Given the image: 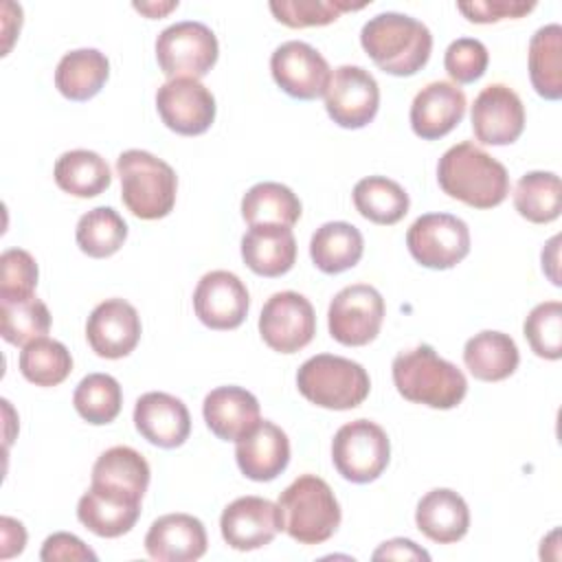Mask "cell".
Listing matches in <instances>:
<instances>
[{
    "instance_id": "cell-1",
    "label": "cell",
    "mask_w": 562,
    "mask_h": 562,
    "mask_svg": "<svg viewBox=\"0 0 562 562\" xmlns=\"http://www.w3.org/2000/svg\"><path fill=\"white\" fill-rule=\"evenodd\" d=\"M441 191L472 209H494L509 193V173L503 162L472 140L452 145L437 165Z\"/></svg>"
},
{
    "instance_id": "cell-2",
    "label": "cell",
    "mask_w": 562,
    "mask_h": 562,
    "mask_svg": "<svg viewBox=\"0 0 562 562\" xmlns=\"http://www.w3.org/2000/svg\"><path fill=\"white\" fill-rule=\"evenodd\" d=\"M360 44L380 70L393 77H411L428 64L432 35L424 22L406 13L386 11L364 22Z\"/></svg>"
},
{
    "instance_id": "cell-3",
    "label": "cell",
    "mask_w": 562,
    "mask_h": 562,
    "mask_svg": "<svg viewBox=\"0 0 562 562\" xmlns=\"http://www.w3.org/2000/svg\"><path fill=\"white\" fill-rule=\"evenodd\" d=\"M391 373L397 393L413 404L448 411L459 406L468 393L463 371L443 360L430 345L400 351L391 364Z\"/></svg>"
},
{
    "instance_id": "cell-4",
    "label": "cell",
    "mask_w": 562,
    "mask_h": 562,
    "mask_svg": "<svg viewBox=\"0 0 562 562\" xmlns=\"http://www.w3.org/2000/svg\"><path fill=\"white\" fill-rule=\"evenodd\" d=\"M283 531L299 544H321L340 525V505L329 483L316 474H301L279 496Z\"/></svg>"
},
{
    "instance_id": "cell-5",
    "label": "cell",
    "mask_w": 562,
    "mask_h": 562,
    "mask_svg": "<svg viewBox=\"0 0 562 562\" xmlns=\"http://www.w3.org/2000/svg\"><path fill=\"white\" fill-rule=\"evenodd\" d=\"M121 200L140 220L167 217L176 204L178 176L169 162L145 151L127 149L116 158Z\"/></svg>"
},
{
    "instance_id": "cell-6",
    "label": "cell",
    "mask_w": 562,
    "mask_h": 562,
    "mask_svg": "<svg viewBox=\"0 0 562 562\" xmlns=\"http://www.w3.org/2000/svg\"><path fill=\"white\" fill-rule=\"evenodd\" d=\"M296 386L307 402L321 408L349 411L367 400L371 380L360 362L334 353H318L299 367Z\"/></svg>"
},
{
    "instance_id": "cell-7",
    "label": "cell",
    "mask_w": 562,
    "mask_h": 562,
    "mask_svg": "<svg viewBox=\"0 0 562 562\" xmlns=\"http://www.w3.org/2000/svg\"><path fill=\"white\" fill-rule=\"evenodd\" d=\"M391 441L382 426L353 419L340 426L331 441V461L338 474L351 483H371L389 465Z\"/></svg>"
},
{
    "instance_id": "cell-8",
    "label": "cell",
    "mask_w": 562,
    "mask_h": 562,
    "mask_svg": "<svg viewBox=\"0 0 562 562\" xmlns=\"http://www.w3.org/2000/svg\"><path fill=\"white\" fill-rule=\"evenodd\" d=\"M220 46L215 33L195 20L167 26L156 37V59L169 79L204 77L217 61Z\"/></svg>"
},
{
    "instance_id": "cell-9",
    "label": "cell",
    "mask_w": 562,
    "mask_h": 562,
    "mask_svg": "<svg viewBox=\"0 0 562 562\" xmlns=\"http://www.w3.org/2000/svg\"><path fill=\"white\" fill-rule=\"evenodd\" d=\"M411 257L430 270H448L470 252L468 224L450 213L419 215L406 233Z\"/></svg>"
},
{
    "instance_id": "cell-10",
    "label": "cell",
    "mask_w": 562,
    "mask_h": 562,
    "mask_svg": "<svg viewBox=\"0 0 562 562\" xmlns=\"http://www.w3.org/2000/svg\"><path fill=\"white\" fill-rule=\"evenodd\" d=\"M384 321V299L369 283L342 288L329 303L327 325L336 342L362 347L375 340Z\"/></svg>"
},
{
    "instance_id": "cell-11",
    "label": "cell",
    "mask_w": 562,
    "mask_h": 562,
    "mask_svg": "<svg viewBox=\"0 0 562 562\" xmlns=\"http://www.w3.org/2000/svg\"><path fill=\"white\" fill-rule=\"evenodd\" d=\"M325 110L329 119L345 130L369 125L380 108V88L375 77L362 66H338L325 90Z\"/></svg>"
},
{
    "instance_id": "cell-12",
    "label": "cell",
    "mask_w": 562,
    "mask_h": 562,
    "mask_svg": "<svg viewBox=\"0 0 562 562\" xmlns=\"http://www.w3.org/2000/svg\"><path fill=\"white\" fill-rule=\"evenodd\" d=\"M259 334L272 351L296 353L307 347L316 334L312 303L292 290L272 294L259 314Z\"/></svg>"
},
{
    "instance_id": "cell-13",
    "label": "cell",
    "mask_w": 562,
    "mask_h": 562,
    "mask_svg": "<svg viewBox=\"0 0 562 562\" xmlns=\"http://www.w3.org/2000/svg\"><path fill=\"white\" fill-rule=\"evenodd\" d=\"M270 72L285 94L301 101L323 97L331 79L327 59L314 46L299 40L283 42L274 48L270 57Z\"/></svg>"
},
{
    "instance_id": "cell-14",
    "label": "cell",
    "mask_w": 562,
    "mask_h": 562,
    "mask_svg": "<svg viewBox=\"0 0 562 562\" xmlns=\"http://www.w3.org/2000/svg\"><path fill=\"white\" fill-rule=\"evenodd\" d=\"M162 123L182 136H200L215 121V97L198 79H169L156 92Z\"/></svg>"
},
{
    "instance_id": "cell-15",
    "label": "cell",
    "mask_w": 562,
    "mask_h": 562,
    "mask_svg": "<svg viewBox=\"0 0 562 562\" xmlns=\"http://www.w3.org/2000/svg\"><path fill=\"white\" fill-rule=\"evenodd\" d=\"M250 307V296L244 281L228 270L206 272L193 292V310L209 329H237Z\"/></svg>"
},
{
    "instance_id": "cell-16",
    "label": "cell",
    "mask_w": 562,
    "mask_h": 562,
    "mask_svg": "<svg viewBox=\"0 0 562 562\" xmlns=\"http://www.w3.org/2000/svg\"><path fill=\"white\" fill-rule=\"evenodd\" d=\"M220 531L224 542L237 551L261 549L283 531L281 509L261 496L235 498L222 512Z\"/></svg>"
},
{
    "instance_id": "cell-17",
    "label": "cell",
    "mask_w": 562,
    "mask_h": 562,
    "mask_svg": "<svg viewBox=\"0 0 562 562\" xmlns=\"http://www.w3.org/2000/svg\"><path fill=\"white\" fill-rule=\"evenodd\" d=\"M472 130L483 145H512L525 130V105L505 83L485 86L472 105Z\"/></svg>"
},
{
    "instance_id": "cell-18",
    "label": "cell",
    "mask_w": 562,
    "mask_h": 562,
    "mask_svg": "<svg viewBox=\"0 0 562 562\" xmlns=\"http://www.w3.org/2000/svg\"><path fill=\"white\" fill-rule=\"evenodd\" d=\"M140 316L125 299H105L86 323V338L99 358L119 360L130 356L140 340Z\"/></svg>"
},
{
    "instance_id": "cell-19",
    "label": "cell",
    "mask_w": 562,
    "mask_h": 562,
    "mask_svg": "<svg viewBox=\"0 0 562 562\" xmlns=\"http://www.w3.org/2000/svg\"><path fill=\"white\" fill-rule=\"evenodd\" d=\"M134 426L149 443L171 450L189 439L191 415L184 402L176 395L149 391L136 400Z\"/></svg>"
},
{
    "instance_id": "cell-20",
    "label": "cell",
    "mask_w": 562,
    "mask_h": 562,
    "mask_svg": "<svg viewBox=\"0 0 562 562\" xmlns=\"http://www.w3.org/2000/svg\"><path fill=\"white\" fill-rule=\"evenodd\" d=\"M465 94L457 83L430 81L411 103V127L424 140L450 134L465 114Z\"/></svg>"
},
{
    "instance_id": "cell-21",
    "label": "cell",
    "mask_w": 562,
    "mask_h": 562,
    "mask_svg": "<svg viewBox=\"0 0 562 562\" xmlns=\"http://www.w3.org/2000/svg\"><path fill=\"white\" fill-rule=\"evenodd\" d=\"M206 529L191 514H165L145 536V551L158 562H193L206 553Z\"/></svg>"
},
{
    "instance_id": "cell-22",
    "label": "cell",
    "mask_w": 562,
    "mask_h": 562,
    "mask_svg": "<svg viewBox=\"0 0 562 562\" xmlns=\"http://www.w3.org/2000/svg\"><path fill=\"white\" fill-rule=\"evenodd\" d=\"M235 459L241 474L250 481H272L290 463L288 435L272 422L259 419V424L237 439Z\"/></svg>"
},
{
    "instance_id": "cell-23",
    "label": "cell",
    "mask_w": 562,
    "mask_h": 562,
    "mask_svg": "<svg viewBox=\"0 0 562 562\" xmlns=\"http://www.w3.org/2000/svg\"><path fill=\"white\" fill-rule=\"evenodd\" d=\"M140 516V501L112 487L90 485L77 503L79 522L101 538L127 533Z\"/></svg>"
},
{
    "instance_id": "cell-24",
    "label": "cell",
    "mask_w": 562,
    "mask_h": 562,
    "mask_svg": "<svg viewBox=\"0 0 562 562\" xmlns=\"http://www.w3.org/2000/svg\"><path fill=\"white\" fill-rule=\"evenodd\" d=\"M209 430L222 441H237L259 424V402L241 386H217L202 404Z\"/></svg>"
},
{
    "instance_id": "cell-25",
    "label": "cell",
    "mask_w": 562,
    "mask_h": 562,
    "mask_svg": "<svg viewBox=\"0 0 562 562\" xmlns=\"http://www.w3.org/2000/svg\"><path fill=\"white\" fill-rule=\"evenodd\" d=\"M241 259L259 277H281L296 261L292 228L279 224L250 226L241 237Z\"/></svg>"
},
{
    "instance_id": "cell-26",
    "label": "cell",
    "mask_w": 562,
    "mask_h": 562,
    "mask_svg": "<svg viewBox=\"0 0 562 562\" xmlns=\"http://www.w3.org/2000/svg\"><path fill=\"white\" fill-rule=\"evenodd\" d=\"M417 529L432 542H459L470 529V509L461 494L448 487L430 490L415 509Z\"/></svg>"
},
{
    "instance_id": "cell-27",
    "label": "cell",
    "mask_w": 562,
    "mask_h": 562,
    "mask_svg": "<svg viewBox=\"0 0 562 562\" xmlns=\"http://www.w3.org/2000/svg\"><path fill=\"white\" fill-rule=\"evenodd\" d=\"M463 362L476 380L501 382L518 369L520 353L509 334L485 329L465 342Z\"/></svg>"
},
{
    "instance_id": "cell-28",
    "label": "cell",
    "mask_w": 562,
    "mask_h": 562,
    "mask_svg": "<svg viewBox=\"0 0 562 562\" xmlns=\"http://www.w3.org/2000/svg\"><path fill=\"white\" fill-rule=\"evenodd\" d=\"M110 77V61L97 48L66 53L55 70V88L70 101H88L101 92Z\"/></svg>"
},
{
    "instance_id": "cell-29",
    "label": "cell",
    "mask_w": 562,
    "mask_h": 562,
    "mask_svg": "<svg viewBox=\"0 0 562 562\" xmlns=\"http://www.w3.org/2000/svg\"><path fill=\"white\" fill-rule=\"evenodd\" d=\"M364 252L362 233L349 222H327L310 239V257L325 274H340L353 268Z\"/></svg>"
},
{
    "instance_id": "cell-30",
    "label": "cell",
    "mask_w": 562,
    "mask_h": 562,
    "mask_svg": "<svg viewBox=\"0 0 562 562\" xmlns=\"http://www.w3.org/2000/svg\"><path fill=\"white\" fill-rule=\"evenodd\" d=\"M149 463L138 450L130 446H114L94 461L92 485L112 487L143 501L149 487Z\"/></svg>"
},
{
    "instance_id": "cell-31",
    "label": "cell",
    "mask_w": 562,
    "mask_h": 562,
    "mask_svg": "<svg viewBox=\"0 0 562 562\" xmlns=\"http://www.w3.org/2000/svg\"><path fill=\"white\" fill-rule=\"evenodd\" d=\"M53 176L57 187L75 198L101 195L112 182L105 158L90 149L64 151L55 162Z\"/></svg>"
},
{
    "instance_id": "cell-32",
    "label": "cell",
    "mask_w": 562,
    "mask_h": 562,
    "mask_svg": "<svg viewBox=\"0 0 562 562\" xmlns=\"http://www.w3.org/2000/svg\"><path fill=\"white\" fill-rule=\"evenodd\" d=\"M529 79L533 90L549 101L562 97V26H540L529 40Z\"/></svg>"
},
{
    "instance_id": "cell-33",
    "label": "cell",
    "mask_w": 562,
    "mask_h": 562,
    "mask_svg": "<svg viewBox=\"0 0 562 562\" xmlns=\"http://www.w3.org/2000/svg\"><path fill=\"white\" fill-rule=\"evenodd\" d=\"M353 206L364 220L391 226L408 213L411 200L400 182L386 176H367L353 187Z\"/></svg>"
},
{
    "instance_id": "cell-34",
    "label": "cell",
    "mask_w": 562,
    "mask_h": 562,
    "mask_svg": "<svg viewBox=\"0 0 562 562\" xmlns=\"http://www.w3.org/2000/svg\"><path fill=\"white\" fill-rule=\"evenodd\" d=\"M241 217L248 226H294L301 217V200L281 182H257L241 198Z\"/></svg>"
},
{
    "instance_id": "cell-35",
    "label": "cell",
    "mask_w": 562,
    "mask_h": 562,
    "mask_svg": "<svg viewBox=\"0 0 562 562\" xmlns=\"http://www.w3.org/2000/svg\"><path fill=\"white\" fill-rule=\"evenodd\" d=\"M514 206L531 224H549L562 211V184L553 171H529L514 189Z\"/></svg>"
},
{
    "instance_id": "cell-36",
    "label": "cell",
    "mask_w": 562,
    "mask_h": 562,
    "mask_svg": "<svg viewBox=\"0 0 562 562\" xmlns=\"http://www.w3.org/2000/svg\"><path fill=\"white\" fill-rule=\"evenodd\" d=\"M50 329V312L35 294L0 296V331L9 345L24 347Z\"/></svg>"
},
{
    "instance_id": "cell-37",
    "label": "cell",
    "mask_w": 562,
    "mask_h": 562,
    "mask_svg": "<svg viewBox=\"0 0 562 562\" xmlns=\"http://www.w3.org/2000/svg\"><path fill=\"white\" fill-rule=\"evenodd\" d=\"M75 239L83 255L105 259L125 244L127 224L112 206H97L79 217Z\"/></svg>"
},
{
    "instance_id": "cell-38",
    "label": "cell",
    "mask_w": 562,
    "mask_h": 562,
    "mask_svg": "<svg viewBox=\"0 0 562 562\" xmlns=\"http://www.w3.org/2000/svg\"><path fill=\"white\" fill-rule=\"evenodd\" d=\"M20 373L35 386H57L72 371V356L64 342L53 338H35L22 347L18 358Z\"/></svg>"
},
{
    "instance_id": "cell-39",
    "label": "cell",
    "mask_w": 562,
    "mask_h": 562,
    "mask_svg": "<svg viewBox=\"0 0 562 562\" xmlns=\"http://www.w3.org/2000/svg\"><path fill=\"white\" fill-rule=\"evenodd\" d=\"M75 411L92 426L110 424L119 417L123 406V391L116 378L108 373H88L75 389Z\"/></svg>"
},
{
    "instance_id": "cell-40",
    "label": "cell",
    "mask_w": 562,
    "mask_h": 562,
    "mask_svg": "<svg viewBox=\"0 0 562 562\" xmlns=\"http://www.w3.org/2000/svg\"><path fill=\"white\" fill-rule=\"evenodd\" d=\"M369 2L349 0H274L270 2L272 15L290 29L325 26L340 18L342 11H358Z\"/></svg>"
},
{
    "instance_id": "cell-41",
    "label": "cell",
    "mask_w": 562,
    "mask_h": 562,
    "mask_svg": "<svg viewBox=\"0 0 562 562\" xmlns=\"http://www.w3.org/2000/svg\"><path fill=\"white\" fill-rule=\"evenodd\" d=\"M525 338L531 351L544 360L562 358V303L544 301L538 303L525 318Z\"/></svg>"
},
{
    "instance_id": "cell-42",
    "label": "cell",
    "mask_w": 562,
    "mask_h": 562,
    "mask_svg": "<svg viewBox=\"0 0 562 562\" xmlns=\"http://www.w3.org/2000/svg\"><path fill=\"white\" fill-rule=\"evenodd\" d=\"M490 53L481 40L459 37L450 42L443 55V68L457 83H474L487 70Z\"/></svg>"
},
{
    "instance_id": "cell-43",
    "label": "cell",
    "mask_w": 562,
    "mask_h": 562,
    "mask_svg": "<svg viewBox=\"0 0 562 562\" xmlns=\"http://www.w3.org/2000/svg\"><path fill=\"white\" fill-rule=\"evenodd\" d=\"M37 261L22 248L0 255V296H26L37 285Z\"/></svg>"
},
{
    "instance_id": "cell-44",
    "label": "cell",
    "mask_w": 562,
    "mask_h": 562,
    "mask_svg": "<svg viewBox=\"0 0 562 562\" xmlns=\"http://www.w3.org/2000/svg\"><path fill=\"white\" fill-rule=\"evenodd\" d=\"M457 9L474 24H492L501 20H516L536 9V2L525 0H470L459 2Z\"/></svg>"
},
{
    "instance_id": "cell-45",
    "label": "cell",
    "mask_w": 562,
    "mask_h": 562,
    "mask_svg": "<svg viewBox=\"0 0 562 562\" xmlns=\"http://www.w3.org/2000/svg\"><path fill=\"white\" fill-rule=\"evenodd\" d=\"M40 558L44 562H55V560H97V553L83 544L81 538L66 533V531H57L53 536H48L42 544Z\"/></svg>"
},
{
    "instance_id": "cell-46",
    "label": "cell",
    "mask_w": 562,
    "mask_h": 562,
    "mask_svg": "<svg viewBox=\"0 0 562 562\" xmlns=\"http://www.w3.org/2000/svg\"><path fill=\"white\" fill-rule=\"evenodd\" d=\"M373 560H430L428 551L417 547L413 540L406 538H393L389 542H382L373 551Z\"/></svg>"
},
{
    "instance_id": "cell-47",
    "label": "cell",
    "mask_w": 562,
    "mask_h": 562,
    "mask_svg": "<svg viewBox=\"0 0 562 562\" xmlns=\"http://www.w3.org/2000/svg\"><path fill=\"white\" fill-rule=\"evenodd\" d=\"M0 544H2V551H0L2 560L22 553V549L26 544V529H24V525L20 520H15V518L2 516L0 518Z\"/></svg>"
},
{
    "instance_id": "cell-48",
    "label": "cell",
    "mask_w": 562,
    "mask_h": 562,
    "mask_svg": "<svg viewBox=\"0 0 562 562\" xmlns=\"http://www.w3.org/2000/svg\"><path fill=\"white\" fill-rule=\"evenodd\" d=\"M558 244H560V237H551L549 244L542 248V270L549 274V279L560 285V277H558Z\"/></svg>"
},
{
    "instance_id": "cell-49",
    "label": "cell",
    "mask_w": 562,
    "mask_h": 562,
    "mask_svg": "<svg viewBox=\"0 0 562 562\" xmlns=\"http://www.w3.org/2000/svg\"><path fill=\"white\" fill-rule=\"evenodd\" d=\"M178 7V0L176 2H165V4H156V2H136L134 4V9L136 11H140V13H145L147 18H160V15H165V13H169L171 9H176Z\"/></svg>"
}]
</instances>
